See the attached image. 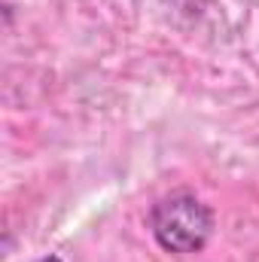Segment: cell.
Returning <instances> with one entry per match:
<instances>
[{
	"label": "cell",
	"mask_w": 259,
	"mask_h": 262,
	"mask_svg": "<svg viewBox=\"0 0 259 262\" xmlns=\"http://www.w3.org/2000/svg\"><path fill=\"white\" fill-rule=\"evenodd\" d=\"M149 232L165 253L189 256L204 250L213 235V210L192 192H174L153 204Z\"/></svg>",
	"instance_id": "obj_1"
},
{
	"label": "cell",
	"mask_w": 259,
	"mask_h": 262,
	"mask_svg": "<svg viewBox=\"0 0 259 262\" xmlns=\"http://www.w3.org/2000/svg\"><path fill=\"white\" fill-rule=\"evenodd\" d=\"M37 262H61L58 256H43V259H37Z\"/></svg>",
	"instance_id": "obj_2"
}]
</instances>
